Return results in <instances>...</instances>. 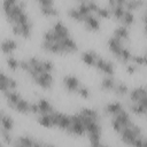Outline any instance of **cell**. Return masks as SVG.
Here are the masks:
<instances>
[{
	"instance_id": "obj_1",
	"label": "cell",
	"mask_w": 147,
	"mask_h": 147,
	"mask_svg": "<svg viewBox=\"0 0 147 147\" xmlns=\"http://www.w3.org/2000/svg\"><path fill=\"white\" fill-rule=\"evenodd\" d=\"M49 115L52 117L54 127H59L61 130L67 131L71 126V116L70 115L62 113L60 110H56V109H54Z\"/></svg>"
},
{
	"instance_id": "obj_2",
	"label": "cell",
	"mask_w": 147,
	"mask_h": 147,
	"mask_svg": "<svg viewBox=\"0 0 147 147\" xmlns=\"http://www.w3.org/2000/svg\"><path fill=\"white\" fill-rule=\"evenodd\" d=\"M95 68L100 72H102L105 76H113L115 75V64L113 61L106 60L101 55L98 56L96 62H95Z\"/></svg>"
},
{
	"instance_id": "obj_3",
	"label": "cell",
	"mask_w": 147,
	"mask_h": 147,
	"mask_svg": "<svg viewBox=\"0 0 147 147\" xmlns=\"http://www.w3.org/2000/svg\"><path fill=\"white\" fill-rule=\"evenodd\" d=\"M32 80L37 86L41 87L42 90H51L54 83V77H53V74L51 72H44L41 75H38Z\"/></svg>"
},
{
	"instance_id": "obj_4",
	"label": "cell",
	"mask_w": 147,
	"mask_h": 147,
	"mask_svg": "<svg viewBox=\"0 0 147 147\" xmlns=\"http://www.w3.org/2000/svg\"><path fill=\"white\" fill-rule=\"evenodd\" d=\"M65 90L70 93H77L80 87V82L75 75H65L62 79Z\"/></svg>"
},
{
	"instance_id": "obj_5",
	"label": "cell",
	"mask_w": 147,
	"mask_h": 147,
	"mask_svg": "<svg viewBox=\"0 0 147 147\" xmlns=\"http://www.w3.org/2000/svg\"><path fill=\"white\" fill-rule=\"evenodd\" d=\"M107 46H108L110 53H111L113 55H115L117 59L119 57V55H121V53H122V51H123V48H124L123 41H122L121 39L114 37V36H111V37L108 38V40H107Z\"/></svg>"
},
{
	"instance_id": "obj_6",
	"label": "cell",
	"mask_w": 147,
	"mask_h": 147,
	"mask_svg": "<svg viewBox=\"0 0 147 147\" xmlns=\"http://www.w3.org/2000/svg\"><path fill=\"white\" fill-rule=\"evenodd\" d=\"M17 47H18L17 41L11 38H6L1 42V52H2V54L7 55V56L13 55V53L17 49Z\"/></svg>"
},
{
	"instance_id": "obj_7",
	"label": "cell",
	"mask_w": 147,
	"mask_h": 147,
	"mask_svg": "<svg viewBox=\"0 0 147 147\" xmlns=\"http://www.w3.org/2000/svg\"><path fill=\"white\" fill-rule=\"evenodd\" d=\"M56 34H59L61 37V39H64L67 37H70V30L69 28L61 21V20H57L53 23L52 28H51Z\"/></svg>"
},
{
	"instance_id": "obj_8",
	"label": "cell",
	"mask_w": 147,
	"mask_h": 147,
	"mask_svg": "<svg viewBox=\"0 0 147 147\" xmlns=\"http://www.w3.org/2000/svg\"><path fill=\"white\" fill-rule=\"evenodd\" d=\"M99 54L94 51V49H88L82 53L80 55V60L83 61L84 64L88 65V67H95V62L98 59Z\"/></svg>"
},
{
	"instance_id": "obj_9",
	"label": "cell",
	"mask_w": 147,
	"mask_h": 147,
	"mask_svg": "<svg viewBox=\"0 0 147 147\" xmlns=\"http://www.w3.org/2000/svg\"><path fill=\"white\" fill-rule=\"evenodd\" d=\"M84 26L85 29H87L88 31H99L100 30V21H99V17L95 15V14H92L90 16H87L84 21Z\"/></svg>"
},
{
	"instance_id": "obj_10",
	"label": "cell",
	"mask_w": 147,
	"mask_h": 147,
	"mask_svg": "<svg viewBox=\"0 0 147 147\" xmlns=\"http://www.w3.org/2000/svg\"><path fill=\"white\" fill-rule=\"evenodd\" d=\"M0 123H1V130L8 131V132H11V131H13V129H14V124H15L14 118H13L9 114H6L3 109L1 110Z\"/></svg>"
},
{
	"instance_id": "obj_11",
	"label": "cell",
	"mask_w": 147,
	"mask_h": 147,
	"mask_svg": "<svg viewBox=\"0 0 147 147\" xmlns=\"http://www.w3.org/2000/svg\"><path fill=\"white\" fill-rule=\"evenodd\" d=\"M119 136H121V141L124 142V144L127 145V146H132L133 141L138 138V137L134 134V132L132 131L131 127H123V130H122V132L119 133Z\"/></svg>"
},
{
	"instance_id": "obj_12",
	"label": "cell",
	"mask_w": 147,
	"mask_h": 147,
	"mask_svg": "<svg viewBox=\"0 0 147 147\" xmlns=\"http://www.w3.org/2000/svg\"><path fill=\"white\" fill-rule=\"evenodd\" d=\"M123 108H124V107H123V105H122L121 101H113V102H108V103L105 106L103 110H105V113H106L107 115H110V116L113 117V116H115L116 114H118Z\"/></svg>"
},
{
	"instance_id": "obj_13",
	"label": "cell",
	"mask_w": 147,
	"mask_h": 147,
	"mask_svg": "<svg viewBox=\"0 0 147 147\" xmlns=\"http://www.w3.org/2000/svg\"><path fill=\"white\" fill-rule=\"evenodd\" d=\"M116 80L113 76H105L101 82H100V87L102 91H106V92H113L114 88H115V85H116Z\"/></svg>"
},
{
	"instance_id": "obj_14",
	"label": "cell",
	"mask_w": 147,
	"mask_h": 147,
	"mask_svg": "<svg viewBox=\"0 0 147 147\" xmlns=\"http://www.w3.org/2000/svg\"><path fill=\"white\" fill-rule=\"evenodd\" d=\"M37 103H38L39 110H40L39 115H41V114H51V113L55 109V108L53 107V105L51 103V101H49L48 99H46V98H40V99H38V100H37Z\"/></svg>"
},
{
	"instance_id": "obj_15",
	"label": "cell",
	"mask_w": 147,
	"mask_h": 147,
	"mask_svg": "<svg viewBox=\"0 0 147 147\" xmlns=\"http://www.w3.org/2000/svg\"><path fill=\"white\" fill-rule=\"evenodd\" d=\"M113 36H114V37H116V38H118V39H121L122 41H124V40H129L130 31H129L127 26L119 24V25H117V26L114 29Z\"/></svg>"
},
{
	"instance_id": "obj_16",
	"label": "cell",
	"mask_w": 147,
	"mask_h": 147,
	"mask_svg": "<svg viewBox=\"0 0 147 147\" xmlns=\"http://www.w3.org/2000/svg\"><path fill=\"white\" fill-rule=\"evenodd\" d=\"M14 110L16 113H20V114H29L31 113V102L24 98H22L16 105H15V108Z\"/></svg>"
},
{
	"instance_id": "obj_17",
	"label": "cell",
	"mask_w": 147,
	"mask_h": 147,
	"mask_svg": "<svg viewBox=\"0 0 147 147\" xmlns=\"http://www.w3.org/2000/svg\"><path fill=\"white\" fill-rule=\"evenodd\" d=\"M37 122L40 126L45 127V129H52L54 127L53 125V121H52V117L49 114H41V115H38L37 116Z\"/></svg>"
},
{
	"instance_id": "obj_18",
	"label": "cell",
	"mask_w": 147,
	"mask_h": 147,
	"mask_svg": "<svg viewBox=\"0 0 147 147\" xmlns=\"http://www.w3.org/2000/svg\"><path fill=\"white\" fill-rule=\"evenodd\" d=\"M40 13L46 17H57L59 16V9L54 6H39Z\"/></svg>"
},
{
	"instance_id": "obj_19",
	"label": "cell",
	"mask_w": 147,
	"mask_h": 147,
	"mask_svg": "<svg viewBox=\"0 0 147 147\" xmlns=\"http://www.w3.org/2000/svg\"><path fill=\"white\" fill-rule=\"evenodd\" d=\"M79 114H82L83 116H86V117H90V118H93V119H98L100 121V114L99 111L95 109V108H91V107H83L80 108V110L78 111Z\"/></svg>"
},
{
	"instance_id": "obj_20",
	"label": "cell",
	"mask_w": 147,
	"mask_h": 147,
	"mask_svg": "<svg viewBox=\"0 0 147 147\" xmlns=\"http://www.w3.org/2000/svg\"><path fill=\"white\" fill-rule=\"evenodd\" d=\"M113 92H114L117 96H125V95H129L130 88H129V86H127L125 83L118 82V83H116L115 88H114Z\"/></svg>"
},
{
	"instance_id": "obj_21",
	"label": "cell",
	"mask_w": 147,
	"mask_h": 147,
	"mask_svg": "<svg viewBox=\"0 0 147 147\" xmlns=\"http://www.w3.org/2000/svg\"><path fill=\"white\" fill-rule=\"evenodd\" d=\"M67 13H68V16H69L71 20L77 21V22H80V23H84L85 17L79 13V10L77 9V7H70Z\"/></svg>"
},
{
	"instance_id": "obj_22",
	"label": "cell",
	"mask_w": 147,
	"mask_h": 147,
	"mask_svg": "<svg viewBox=\"0 0 147 147\" xmlns=\"http://www.w3.org/2000/svg\"><path fill=\"white\" fill-rule=\"evenodd\" d=\"M144 5H145V2L141 1V0H129V1H125V2H124V8H125L126 10L134 11V10H137L138 8L142 7Z\"/></svg>"
},
{
	"instance_id": "obj_23",
	"label": "cell",
	"mask_w": 147,
	"mask_h": 147,
	"mask_svg": "<svg viewBox=\"0 0 147 147\" xmlns=\"http://www.w3.org/2000/svg\"><path fill=\"white\" fill-rule=\"evenodd\" d=\"M121 23H122V25H125V26L132 25L134 23V14H133V11L125 9V13H124V15H123V17L121 20Z\"/></svg>"
},
{
	"instance_id": "obj_24",
	"label": "cell",
	"mask_w": 147,
	"mask_h": 147,
	"mask_svg": "<svg viewBox=\"0 0 147 147\" xmlns=\"http://www.w3.org/2000/svg\"><path fill=\"white\" fill-rule=\"evenodd\" d=\"M6 63H7V67H8L9 70H11V71H16L17 69H20L21 61L17 60L15 56L9 55V56H7V59H6Z\"/></svg>"
},
{
	"instance_id": "obj_25",
	"label": "cell",
	"mask_w": 147,
	"mask_h": 147,
	"mask_svg": "<svg viewBox=\"0 0 147 147\" xmlns=\"http://www.w3.org/2000/svg\"><path fill=\"white\" fill-rule=\"evenodd\" d=\"M132 56H133V54H132V52L130 51V48L124 47L123 51H122V53H121V55H119V57H118V60H119L123 64H127V63L131 62Z\"/></svg>"
},
{
	"instance_id": "obj_26",
	"label": "cell",
	"mask_w": 147,
	"mask_h": 147,
	"mask_svg": "<svg viewBox=\"0 0 147 147\" xmlns=\"http://www.w3.org/2000/svg\"><path fill=\"white\" fill-rule=\"evenodd\" d=\"M129 109H130L131 113H133V114H136V115H139V116L147 114L146 109H145L140 103H130V105H129Z\"/></svg>"
},
{
	"instance_id": "obj_27",
	"label": "cell",
	"mask_w": 147,
	"mask_h": 147,
	"mask_svg": "<svg viewBox=\"0 0 147 147\" xmlns=\"http://www.w3.org/2000/svg\"><path fill=\"white\" fill-rule=\"evenodd\" d=\"M77 9L79 10V13L86 18L87 16H90V15H92L93 13L91 11V9L88 8V6H87V2L86 1H80L78 5H77Z\"/></svg>"
},
{
	"instance_id": "obj_28",
	"label": "cell",
	"mask_w": 147,
	"mask_h": 147,
	"mask_svg": "<svg viewBox=\"0 0 147 147\" xmlns=\"http://www.w3.org/2000/svg\"><path fill=\"white\" fill-rule=\"evenodd\" d=\"M95 15L101 18H109L111 16V13L108 7H99L98 10L95 11Z\"/></svg>"
},
{
	"instance_id": "obj_29",
	"label": "cell",
	"mask_w": 147,
	"mask_h": 147,
	"mask_svg": "<svg viewBox=\"0 0 147 147\" xmlns=\"http://www.w3.org/2000/svg\"><path fill=\"white\" fill-rule=\"evenodd\" d=\"M42 67H44V69L47 71V72H53L54 71V69H55V65H54V63H53V61H51V60H48V59H42Z\"/></svg>"
},
{
	"instance_id": "obj_30",
	"label": "cell",
	"mask_w": 147,
	"mask_h": 147,
	"mask_svg": "<svg viewBox=\"0 0 147 147\" xmlns=\"http://www.w3.org/2000/svg\"><path fill=\"white\" fill-rule=\"evenodd\" d=\"M131 63L136 64L137 67L138 65H145V59H144V55H137V54H133L132 59H131Z\"/></svg>"
},
{
	"instance_id": "obj_31",
	"label": "cell",
	"mask_w": 147,
	"mask_h": 147,
	"mask_svg": "<svg viewBox=\"0 0 147 147\" xmlns=\"http://www.w3.org/2000/svg\"><path fill=\"white\" fill-rule=\"evenodd\" d=\"M79 95H80V98H83V99H88L90 96H91V92H90V90L85 86V85H80V87H79V90H78V92H77Z\"/></svg>"
},
{
	"instance_id": "obj_32",
	"label": "cell",
	"mask_w": 147,
	"mask_h": 147,
	"mask_svg": "<svg viewBox=\"0 0 147 147\" xmlns=\"http://www.w3.org/2000/svg\"><path fill=\"white\" fill-rule=\"evenodd\" d=\"M110 125H111V127H113V130L116 132V133H121L122 132V130H123V126L121 125V123L119 122H117L115 118H110Z\"/></svg>"
},
{
	"instance_id": "obj_33",
	"label": "cell",
	"mask_w": 147,
	"mask_h": 147,
	"mask_svg": "<svg viewBox=\"0 0 147 147\" xmlns=\"http://www.w3.org/2000/svg\"><path fill=\"white\" fill-rule=\"evenodd\" d=\"M138 70V67L136 65V64H133V63H127V64H125V71L129 74V75H133L136 71Z\"/></svg>"
},
{
	"instance_id": "obj_34",
	"label": "cell",
	"mask_w": 147,
	"mask_h": 147,
	"mask_svg": "<svg viewBox=\"0 0 147 147\" xmlns=\"http://www.w3.org/2000/svg\"><path fill=\"white\" fill-rule=\"evenodd\" d=\"M144 136H141V137H138L134 141H133V144H132V147H142L144 146Z\"/></svg>"
},
{
	"instance_id": "obj_35",
	"label": "cell",
	"mask_w": 147,
	"mask_h": 147,
	"mask_svg": "<svg viewBox=\"0 0 147 147\" xmlns=\"http://www.w3.org/2000/svg\"><path fill=\"white\" fill-rule=\"evenodd\" d=\"M39 6H54V1L53 0H39L38 1Z\"/></svg>"
},
{
	"instance_id": "obj_36",
	"label": "cell",
	"mask_w": 147,
	"mask_h": 147,
	"mask_svg": "<svg viewBox=\"0 0 147 147\" xmlns=\"http://www.w3.org/2000/svg\"><path fill=\"white\" fill-rule=\"evenodd\" d=\"M138 103H140V105L146 109V111H147V98H146V96L142 98V99H140V101H139Z\"/></svg>"
},
{
	"instance_id": "obj_37",
	"label": "cell",
	"mask_w": 147,
	"mask_h": 147,
	"mask_svg": "<svg viewBox=\"0 0 147 147\" xmlns=\"http://www.w3.org/2000/svg\"><path fill=\"white\" fill-rule=\"evenodd\" d=\"M42 147H56L55 145H52V144H48V142H44V146Z\"/></svg>"
},
{
	"instance_id": "obj_38",
	"label": "cell",
	"mask_w": 147,
	"mask_h": 147,
	"mask_svg": "<svg viewBox=\"0 0 147 147\" xmlns=\"http://www.w3.org/2000/svg\"><path fill=\"white\" fill-rule=\"evenodd\" d=\"M100 147H110V146H108V145H105V144H101V146Z\"/></svg>"
},
{
	"instance_id": "obj_39",
	"label": "cell",
	"mask_w": 147,
	"mask_h": 147,
	"mask_svg": "<svg viewBox=\"0 0 147 147\" xmlns=\"http://www.w3.org/2000/svg\"><path fill=\"white\" fill-rule=\"evenodd\" d=\"M1 147H5V146H3V145H2V146H1Z\"/></svg>"
},
{
	"instance_id": "obj_40",
	"label": "cell",
	"mask_w": 147,
	"mask_h": 147,
	"mask_svg": "<svg viewBox=\"0 0 147 147\" xmlns=\"http://www.w3.org/2000/svg\"><path fill=\"white\" fill-rule=\"evenodd\" d=\"M146 116H147V114H146Z\"/></svg>"
}]
</instances>
